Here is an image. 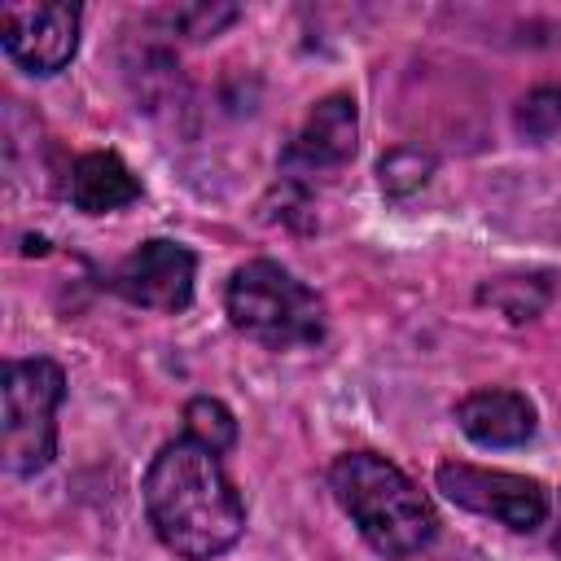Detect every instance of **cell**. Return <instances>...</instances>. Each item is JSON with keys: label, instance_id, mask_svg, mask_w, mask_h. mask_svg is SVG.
<instances>
[{"label": "cell", "instance_id": "cell-1", "mask_svg": "<svg viewBox=\"0 0 561 561\" xmlns=\"http://www.w3.org/2000/svg\"><path fill=\"white\" fill-rule=\"evenodd\" d=\"M145 513L158 539L184 561H210L241 539L245 504L219 456L193 438L167 443L145 473Z\"/></svg>", "mask_w": 561, "mask_h": 561}, {"label": "cell", "instance_id": "cell-2", "mask_svg": "<svg viewBox=\"0 0 561 561\" xmlns=\"http://www.w3.org/2000/svg\"><path fill=\"white\" fill-rule=\"evenodd\" d=\"M337 504L381 557H412L434 539V508L412 478L373 451H346L329 469Z\"/></svg>", "mask_w": 561, "mask_h": 561}, {"label": "cell", "instance_id": "cell-3", "mask_svg": "<svg viewBox=\"0 0 561 561\" xmlns=\"http://www.w3.org/2000/svg\"><path fill=\"white\" fill-rule=\"evenodd\" d=\"M228 316L232 324L254 337L267 351H294V346H311L324 333V307L320 298L294 280L280 263L272 259H250L232 272L228 280Z\"/></svg>", "mask_w": 561, "mask_h": 561}, {"label": "cell", "instance_id": "cell-4", "mask_svg": "<svg viewBox=\"0 0 561 561\" xmlns=\"http://www.w3.org/2000/svg\"><path fill=\"white\" fill-rule=\"evenodd\" d=\"M66 377L53 359H13L0 377V447L4 469L31 478L57 451V408Z\"/></svg>", "mask_w": 561, "mask_h": 561}, {"label": "cell", "instance_id": "cell-5", "mask_svg": "<svg viewBox=\"0 0 561 561\" xmlns=\"http://www.w3.org/2000/svg\"><path fill=\"white\" fill-rule=\"evenodd\" d=\"M438 491L451 504L482 513V517H495V522L526 530V535L539 530L548 517L543 482L522 478V473H504V469H478V465L447 460V465H438Z\"/></svg>", "mask_w": 561, "mask_h": 561}, {"label": "cell", "instance_id": "cell-6", "mask_svg": "<svg viewBox=\"0 0 561 561\" xmlns=\"http://www.w3.org/2000/svg\"><path fill=\"white\" fill-rule=\"evenodd\" d=\"M0 44L26 75H57L79 48V4L66 0L4 4Z\"/></svg>", "mask_w": 561, "mask_h": 561}, {"label": "cell", "instance_id": "cell-7", "mask_svg": "<svg viewBox=\"0 0 561 561\" xmlns=\"http://www.w3.org/2000/svg\"><path fill=\"white\" fill-rule=\"evenodd\" d=\"M193 272L197 259L188 245L153 237L123 259V267L114 272V289L149 311H184L193 302Z\"/></svg>", "mask_w": 561, "mask_h": 561}, {"label": "cell", "instance_id": "cell-8", "mask_svg": "<svg viewBox=\"0 0 561 561\" xmlns=\"http://www.w3.org/2000/svg\"><path fill=\"white\" fill-rule=\"evenodd\" d=\"M355 140H359L355 101L346 92H333L307 114V123H302L298 140L289 145L285 162L298 167V171H337L342 162L355 158Z\"/></svg>", "mask_w": 561, "mask_h": 561}, {"label": "cell", "instance_id": "cell-9", "mask_svg": "<svg viewBox=\"0 0 561 561\" xmlns=\"http://www.w3.org/2000/svg\"><path fill=\"white\" fill-rule=\"evenodd\" d=\"M456 421L482 447H517L535 434V408L517 390H473L456 403Z\"/></svg>", "mask_w": 561, "mask_h": 561}, {"label": "cell", "instance_id": "cell-10", "mask_svg": "<svg viewBox=\"0 0 561 561\" xmlns=\"http://www.w3.org/2000/svg\"><path fill=\"white\" fill-rule=\"evenodd\" d=\"M66 193H70L75 210H83V215H110V210L131 206L140 197V180L127 171V162L118 153H83L70 167Z\"/></svg>", "mask_w": 561, "mask_h": 561}, {"label": "cell", "instance_id": "cell-11", "mask_svg": "<svg viewBox=\"0 0 561 561\" xmlns=\"http://www.w3.org/2000/svg\"><path fill=\"white\" fill-rule=\"evenodd\" d=\"M184 438H193L206 451L224 456L237 443V421H232V412L219 399L202 394V399H188V408H184Z\"/></svg>", "mask_w": 561, "mask_h": 561}, {"label": "cell", "instance_id": "cell-12", "mask_svg": "<svg viewBox=\"0 0 561 561\" xmlns=\"http://www.w3.org/2000/svg\"><path fill=\"white\" fill-rule=\"evenodd\" d=\"M482 302L500 307L508 320H530L548 302V280L543 276H500L482 289Z\"/></svg>", "mask_w": 561, "mask_h": 561}, {"label": "cell", "instance_id": "cell-13", "mask_svg": "<svg viewBox=\"0 0 561 561\" xmlns=\"http://www.w3.org/2000/svg\"><path fill=\"white\" fill-rule=\"evenodd\" d=\"M430 171H434V158L421 153V149H408V145H403V149H390V153L377 162V180H381V188L394 193V197L421 188V184L430 180Z\"/></svg>", "mask_w": 561, "mask_h": 561}, {"label": "cell", "instance_id": "cell-14", "mask_svg": "<svg viewBox=\"0 0 561 561\" xmlns=\"http://www.w3.org/2000/svg\"><path fill=\"white\" fill-rule=\"evenodd\" d=\"M517 127L535 140H548L561 131V88H535L517 105Z\"/></svg>", "mask_w": 561, "mask_h": 561}, {"label": "cell", "instance_id": "cell-15", "mask_svg": "<svg viewBox=\"0 0 561 561\" xmlns=\"http://www.w3.org/2000/svg\"><path fill=\"white\" fill-rule=\"evenodd\" d=\"M167 18H171V26H175V31H184V35H215L219 26H228V22L237 18V9H232V4H224V9L188 4V9H171Z\"/></svg>", "mask_w": 561, "mask_h": 561}]
</instances>
